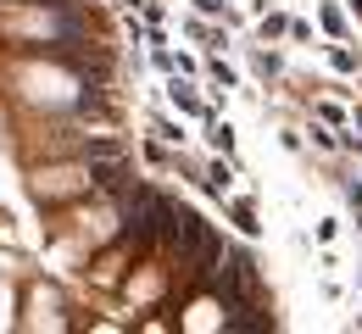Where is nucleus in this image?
Masks as SVG:
<instances>
[{"instance_id":"f03ea898","label":"nucleus","mask_w":362,"mask_h":334,"mask_svg":"<svg viewBox=\"0 0 362 334\" xmlns=\"http://www.w3.org/2000/svg\"><path fill=\"white\" fill-rule=\"evenodd\" d=\"M201 229H206V223H201L189 206H173V201L162 206V239H168V245H184V239H195Z\"/></svg>"},{"instance_id":"f257e3e1","label":"nucleus","mask_w":362,"mask_h":334,"mask_svg":"<svg viewBox=\"0 0 362 334\" xmlns=\"http://www.w3.org/2000/svg\"><path fill=\"white\" fill-rule=\"evenodd\" d=\"M162 195L156 190H123V239L129 245H151L162 239Z\"/></svg>"},{"instance_id":"7ed1b4c3","label":"nucleus","mask_w":362,"mask_h":334,"mask_svg":"<svg viewBox=\"0 0 362 334\" xmlns=\"http://www.w3.org/2000/svg\"><path fill=\"white\" fill-rule=\"evenodd\" d=\"M90 179L100 184V190H112V195H123V190H129V167H123L117 156H100V167H95Z\"/></svg>"}]
</instances>
